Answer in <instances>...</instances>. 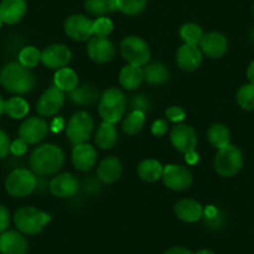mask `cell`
<instances>
[{"label":"cell","mask_w":254,"mask_h":254,"mask_svg":"<svg viewBox=\"0 0 254 254\" xmlns=\"http://www.w3.org/2000/svg\"><path fill=\"white\" fill-rule=\"evenodd\" d=\"M0 85L13 94H28L35 87V75L19 61H11L0 70Z\"/></svg>","instance_id":"cell-1"},{"label":"cell","mask_w":254,"mask_h":254,"mask_svg":"<svg viewBox=\"0 0 254 254\" xmlns=\"http://www.w3.org/2000/svg\"><path fill=\"white\" fill-rule=\"evenodd\" d=\"M65 162V155L59 146L53 143L38 146L31 152L30 167L35 175L49 176L54 175L63 168Z\"/></svg>","instance_id":"cell-2"},{"label":"cell","mask_w":254,"mask_h":254,"mask_svg":"<svg viewBox=\"0 0 254 254\" xmlns=\"http://www.w3.org/2000/svg\"><path fill=\"white\" fill-rule=\"evenodd\" d=\"M127 110V100L124 92L117 87L105 90L99 100V115L102 121L116 124Z\"/></svg>","instance_id":"cell-3"},{"label":"cell","mask_w":254,"mask_h":254,"mask_svg":"<svg viewBox=\"0 0 254 254\" xmlns=\"http://www.w3.org/2000/svg\"><path fill=\"white\" fill-rule=\"evenodd\" d=\"M14 224L25 236H36L50 222V214L33 206L19 208L14 213Z\"/></svg>","instance_id":"cell-4"},{"label":"cell","mask_w":254,"mask_h":254,"mask_svg":"<svg viewBox=\"0 0 254 254\" xmlns=\"http://www.w3.org/2000/svg\"><path fill=\"white\" fill-rule=\"evenodd\" d=\"M35 173L26 168H16L11 171L5 180V190L11 197L23 198L29 196L36 188Z\"/></svg>","instance_id":"cell-5"},{"label":"cell","mask_w":254,"mask_h":254,"mask_svg":"<svg viewBox=\"0 0 254 254\" xmlns=\"http://www.w3.org/2000/svg\"><path fill=\"white\" fill-rule=\"evenodd\" d=\"M243 167V155L237 146L231 145L217 151L214 157V170L219 176L232 177Z\"/></svg>","instance_id":"cell-6"},{"label":"cell","mask_w":254,"mask_h":254,"mask_svg":"<svg viewBox=\"0 0 254 254\" xmlns=\"http://www.w3.org/2000/svg\"><path fill=\"white\" fill-rule=\"evenodd\" d=\"M120 51L127 63L136 66H145L151 58L148 44L136 35L126 36L120 44Z\"/></svg>","instance_id":"cell-7"},{"label":"cell","mask_w":254,"mask_h":254,"mask_svg":"<svg viewBox=\"0 0 254 254\" xmlns=\"http://www.w3.org/2000/svg\"><path fill=\"white\" fill-rule=\"evenodd\" d=\"M94 119L86 111H77L70 117L66 125V136L74 145L86 143L94 131Z\"/></svg>","instance_id":"cell-8"},{"label":"cell","mask_w":254,"mask_h":254,"mask_svg":"<svg viewBox=\"0 0 254 254\" xmlns=\"http://www.w3.org/2000/svg\"><path fill=\"white\" fill-rule=\"evenodd\" d=\"M163 185L172 190H186L193 182V176L187 167L181 165H167L162 172Z\"/></svg>","instance_id":"cell-9"},{"label":"cell","mask_w":254,"mask_h":254,"mask_svg":"<svg viewBox=\"0 0 254 254\" xmlns=\"http://www.w3.org/2000/svg\"><path fill=\"white\" fill-rule=\"evenodd\" d=\"M170 141L176 150L186 155L196 150L198 138L196 131L190 125L177 124L171 130Z\"/></svg>","instance_id":"cell-10"},{"label":"cell","mask_w":254,"mask_h":254,"mask_svg":"<svg viewBox=\"0 0 254 254\" xmlns=\"http://www.w3.org/2000/svg\"><path fill=\"white\" fill-rule=\"evenodd\" d=\"M48 130L49 126L43 117H28L19 126V138L25 141L28 145H36L46 137Z\"/></svg>","instance_id":"cell-11"},{"label":"cell","mask_w":254,"mask_h":254,"mask_svg":"<svg viewBox=\"0 0 254 254\" xmlns=\"http://www.w3.org/2000/svg\"><path fill=\"white\" fill-rule=\"evenodd\" d=\"M65 104V94L54 85L41 94L36 102V111L41 117L55 116Z\"/></svg>","instance_id":"cell-12"},{"label":"cell","mask_w":254,"mask_h":254,"mask_svg":"<svg viewBox=\"0 0 254 254\" xmlns=\"http://www.w3.org/2000/svg\"><path fill=\"white\" fill-rule=\"evenodd\" d=\"M65 34L76 41L90 40L94 35V21L81 14L69 16L64 24Z\"/></svg>","instance_id":"cell-13"},{"label":"cell","mask_w":254,"mask_h":254,"mask_svg":"<svg viewBox=\"0 0 254 254\" xmlns=\"http://www.w3.org/2000/svg\"><path fill=\"white\" fill-rule=\"evenodd\" d=\"M72 53L64 44H51L41 51V63L53 70L63 69L70 64Z\"/></svg>","instance_id":"cell-14"},{"label":"cell","mask_w":254,"mask_h":254,"mask_svg":"<svg viewBox=\"0 0 254 254\" xmlns=\"http://www.w3.org/2000/svg\"><path fill=\"white\" fill-rule=\"evenodd\" d=\"M87 55L97 64H106L115 58L116 49L114 43L107 38L94 36L87 43Z\"/></svg>","instance_id":"cell-15"},{"label":"cell","mask_w":254,"mask_h":254,"mask_svg":"<svg viewBox=\"0 0 254 254\" xmlns=\"http://www.w3.org/2000/svg\"><path fill=\"white\" fill-rule=\"evenodd\" d=\"M49 190L58 198H69L75 196L79 190V181L71 173H60L49 182Z\"/></svg>","instance_id":"cell-16"},{"label":"cell","mask_w":254,"mask_h":254,"mask_svg":"<svg viewBox=\"0 0 254 254\" xmlns=\"http://www.w3.org/2000/svg\"><path fill=\"white\" fill-rule=\"evenodd\" d=\"M198 46L201 49L202 54L206 55L207 58L219 59L227 53L228 40H227L223 34L212 31V33L203 34V36L199 40Z\"/></svg>","instance_id":"cell-17"},{"label":"cell","mask_w":254,"mask_h":254,"mask_svg":"<svg viewBox=\"0 0 254 254\" xmlns=\"http://www.w3.org/2000/svg\"><path fill=\"white\" fill-rule=\"evenodd\" d=\"M202 56H203V54H202L198 45L183 44L176 54V63L181 70L190 72L198 69L202 63V59H203Z\"/></svg>","instance_id":"cell-18"},{"label":"cell","mask_w":254,"mask_h":254,"mask_svg":"<svg viewBox=\"0 0 254 254\" xmlns=\"http://www.w3.org/2000/svg\"><path fill=\"white\" fill-rule=\"evenodd\" d=\"M29 249L25 234L19 231H5L0 233L1 254H26Z\"/></svg>","instance_id":"cell-19"},{"label":"cell","mask_w":254,"mask_h":254,"mask_svg":"<svg viewBox=\"0 0 254 254\" xmlns=\"http://www.w3.org/2000/svg\"><path fill=\"white\" fill-rule=\"evenodd\" d=\"M97 160V152L95 147H92L89 143H81V145H75L71 153V161L74 167L81 172H87L95 167Z\"/></svg>","instance_id":"cell-20"},{"label":"cell","mask_w":254,"mask_h":254,"mask_svg":"<svg viewBox=\"0 0 254 254\" xmlns=\"http://www.w3.org/2000/svg\"><path fill=\"white\" fill-rule=\"evenodd\" d=\"M173 211H175L176 217L181 221L187 222V223H194L203 217L204 209L199 202L190 198H183L175 204Z\"/></svg>","instance_id":"cell-21"},{"label":"cell","mask_w":254,"mask_h":254,"mask_svg":"<svg viewBox=\"0 0 254 254\" xmlns=\"http://www.w3.org/2000/svg\"><path fill=\"white\" fill-rule=\"evenodd\" d=\"M26 13L25 0H1L0 1V19L4 24L14 25L24 18Z\"/></svg>","instance_id":"cell-22"},{"label":"cell","mask_w":254,"mask_h":254,"mask_svg":"<svg viewBox=\"0 0 254 254\" xmlns=\"http://www.w3.org/2000/svg\"><path fill=\"white\" fill-rule=\"evenodd\" d=\"M122 173V165L121 161L116 156H109L105 157L101 162L99 163L97 167V177L101 182L106 185L116 182Z\"/></svg>","instance_id":"cell-23"},{"label":"cell","mask_w":254,"mask_h":254,"mask_svg":"<svg viewBox=\"0 0 254 254\" xmlns=\"http://www.w3.org/2000/svg\"><path fill=\"white\" fill-rule=\"evenodd\" d=\"M117 141H119V133H117L115 124L102 121L95 133V143L97 147L101 150H111L116 146Z\"/></svg>","instance_id":"cell-24"},{"label":"cell","mask_w":254,"mask_h":254,"mask_svg":"<svg viewBox=\"0 0 254 254\" xmlns=\"http://www.w3.org/2000/svg\"><path fill=\"white\" fill-rule=\"evenodd\" d=\"M69 99L75 105H80V106L91 105L97 100H100L99 90L91 84L77 85L72 91L69 92Z\"/></svg>","instance_id":"cell-25"},{"label":"cell","mask_w":254,"mask_h":254,"mask_svg":"<svg viewBox=\"0 0 254 254\" xmlns=\"http://www.w3.org/2000/svg\"><path fill=\"white\" fill-rule=\"evenodd\" d=\"M143 80L151 85H163L170 79V71L165 64L156 61V63L146 64L142 69Z\"/></svg>","instance_id":"cell-26"},{"label":"cell","mask_w":254,"mask_h":254,"mask_svg":"<svg viewBox=\"0 0 254 254\" xmlns=\"http://www.w3.org/2000/svg\"><path fill=\"white\" fill-rule=\"evenodd\" d=\"M119 81L121 86L126 90H135L137 89L143 81V72L141 66L136 65H126L121 69L119 75Z\"/></svg>","instance_id":"cell-27"},{"label":"cell","mask_w":254,"mask_h":254,"mask_svg":"<svg viewBox=\"0 0 254 254\" xmlns=\"http://www.w3.org/2000/svg\"><path fill=\"white\" fill-rule=\"evenodd\" d=\"M54 85L64 92H70L79 85L77 74L70 67L56 70L54 75Z\"/></svg>","instance_id":"cell-28"},{"label":"cell","mask_w":254,"mask_h":254,"mask_svg":"<svg viewBox=\"0 0 254 254\" xmlns=\"http://www.w3.org/2000/svg\"><path fill=\"white\" fill-rule=\"evenodd\" d=\"M163 166L155 158L143 160L137 167V175L145 182H156L162 177Z\"/></svg>","instance_id":"cell-29"},{"label":"cell","mask_w":254,"mask_h":254,"mask_svg":"<svg viewBox=\"0 0 254 254\" xmlns=\"http://www.w3.org/2000/svg\"><path fill=\"white\" fill-rule=\"evenodd\" d=\"M207 138L213 147L219 150V148H223L229 145L231 132H229L228 127H226L224 125L214 124L207 131Z\"/></svg>","instance_id":"cell-30"},{"label":"cell","mask_w":254,"mask_h":254,"mask_svg":"<svg viewBox=\"0 0 254 254\" xmlns=\"http://www.w3.org/2000/svg\"><path fill=\"white\" fill-rule=\"evenodd\" d=\"M28 101L20 96H13L5 101V114L14 120L24 119L29 114Z\"/></svg>","instance_id":"cell-31"},{"label":"cell","mask_w":254,"mask_h":254,"mask_svg":"<svg viewBox=\"0 0 254 254\" xmlns=\"http://www.w3.org/2000/svg\"><path fill=\"white\" fill-rule=\"evenodd\" d=\"M146 114L141 111H131L122 122V130L127 135H137L145 126Z\"/></svg>","instance_id":"cell-32"},{"label":"cell","mask_w":254,"mask_h":254,"mask_svg":"<svg viewBox=\"0 0 254 254\" xmlns=\"http://www.w3.org/2000/svg\"><path fill=\"white\" fill-rule=\"evenodd\" d=\"M85 9L91 15L104 16L116 10V0H86Z\"/></svg>","instance_id":"cell-33"},{"label":"cell","mask_w":254,"mask_h":254,"mask_svg":"<svg viewBox=\"0 0 254 254\" xmlns=\"http://www.w3.org/2000/svg\"><path fill=\"white\" fill-rule=\"evenodd\" d=\"M180 36L185 44H190V45H198L199 40L203 36V31L202 28L197 24L187 23L185 25L181 26L180 29Z\"/></svg>","instance_id":"cell-34"},{"label":"cell","mask_w":254,"mask_h":254,"mask_svg":"<svg viewBox=\"0 0 254 254\" xmlns=\"http://www.w3.org/2000/svg\"><path fill=\"white\" fill-rule=\"evenodd\" d=\"M18 60L25 67L33 69L38 66L41 61V51L35 46H25L19 53Z\"/></svg>","instance_id":"cell-35"},{"label":"cell","mask_w":254,"mask_h":254,"mask_svg":"<svg viewBox=\"0 0 254 254\" xmlns=\"http://www.w3.org/2000/svg\"><path fill=\"white\" fill-rule=\"evenodd\" d=\"M237 102L244 110H254V84L243 85L237 91Z\"/></svg>","instance_id":"cell-36"},{"label":"cell","mask_w":254,"mask_h":254,"mask_svg":"<svg viewBox=\"0 0 254 254\" xmlns=\"http://www.w3.org/2000/svg\"><path fill=\"white\" fill-rule=\"evenodd\" d=\"M147 0H116V6L126 15H137L146 8Z\"/></svg>","instance_id":"cell-37"},{"label":"cell","mask_w":254,"mask_h":254,"mask_svg":"<svg viewBox=\"0 0 254 254\" xmlns=\"http://www.w3.org/2000/svg\"><path fill=\"white\" fill-rule=\"evenodd\" d=\"M114 30V24L106 16H100L94 21V35L107 38Z\"/></svg>","instance_id":"cell-38"},{"label":"cell","mask_w":254,"mask_h":254,"mask_svg":"<svg viewBox=\"0 0 254 254\" xmlns=\"http://www.w3.org/2000/svg\"><path fill=\"white\" fill-rule=\"evenodd\" d=\"M150 109L151 104L147 96H145V95H136V96H133L132 101H131V110L132 111H141L146 114V112L150 111Z\"/></svg>","instance_id":"cell-39"},{"label":"cell","mask_w":254,"mask_h":254,"mask_svg":"<svg viewBox=\"0 0 254 254\" xmlns=\"http://www.w3.org/2000/svg\"><path fill=\"white\" fill-rule=\"evenodd\" d=\"M166 117H167L168 121L178 124V122L185 120L186 111L180 106H170L166 110Z\"/></svg>","instance_id":"cell-40"},{"label":"cell","mask_w":254,"mask_h":254,"mask_svg":"<svg viewBox=\"0 0 254 254\" xmlns=\"http://www.w3.org/2000/svg\"><path fill=\"white\" fill-rule=\"evenodd\" d=\"M10 145L11 141L9 135L5 131L0 128V160L5 158L8 153L10 152Z\"/></svg>","instance_id":"cell-41"},{"label":"cell","mask_w":254,"mask_h":254,"mask_svg":"<svg viewBox=\"0 0 254 254\" xmlns=\"http://www.w3.org/2000/svg\"><path fill=\"white\" fill-rule=\"evenodd\" d=\"M168 130V124H167V120H156L155 122L152 124L151 126V132L152 135L157 136V137H161V136H165L166 132Z\"/></svg>","instance_id":"cell-42"},{"label":"cell","mask_w":254,"mask_h":254,"mask_svg":"<svg viewBox=\"0 0 254 254\" xmlns=\"http://www.w3.org/2000/svg\"><path fill=\"white\" fill-rule=\"evenodd\" d=\"M10 224V211L4 204H0V233L8 229Z\"/></svg>","instance_id":"cell-43"},{"label":"cell","mask_w":254,"mask_h":254,"mask_svg":"<svg viewBox=\"0 0 254 254\" xmlns=\"http://www.w3.org/2000/svg\"><path fill=\"white\" fill-rule=\"evenodd\" d=\"M26 150H28V143L21 140V138H16L11 142L10 152L14 156H23L26 152Z\"/></svg>","instance_id":"cell-44"},{"label":"cell","mask_w":254,"mask_h":254,"mask_svg":"<svg viewBox=\"0 0 254 254\" xmlns=\"http://www.w3.org/2000/svg\"><path fill=\"white\" fill-rule=\"evenodd\" d=\"M223 223V216L221 213H217V216H214L213 218H206V224L207 226L212 227H221Z\"/></svg>","instance_id":"cell-45"},{"label":"cell","mask_w":254,"mask_h":254,"mask_svg":"<svg viewBox=\"0 0 254 254\" xmlns=\"http://www.w3.org/2000/svg\"><path fill=\"white\" fill-rule=\"evenodd\" d=\"M165 254H193L188 248L185 247H172V248L167 249Z\"/></svg>","instance_id":"cell-46"},{"label":"cell","mask_w":254,"mask_h":254,"mask_svg":"<svg viewBox=\"0 0 254 254\" xmlns=\"http://www.w3.org/2000/svg\"><path fill=\"white\" fill-rule=\"evenodd\" d=\"M186 161H187V163H190V165H194V163L198 161V153H196V151L186 153Z\"/></svg>","instance_id":"cell-47"},{"label":"cell","mask_w":254,"mask_h":254,"mask_svg":"<svg viewBox=\"0 0 254 254\" xmlns=\"http://www.w3.org/2000/svg\"><path fill=\"white\" fill-rule=\"evenodd\" d=\"M247 77L251 81V84H254V61L248 66V70H247Z\"/></svg>","instance_id":"cell-48"},{"label":"cell","mask_w":254,"mask_h":254,"mask_svg":"<svg viewBox=\"0 0 254 254\" xmlns=\"http://www.w3.org/2000/svg\"><path fill=\"white\" fill-rule=\"evenodd\" d=\"M4 114H5V100L0 95V117L3 116Z\"/></svg>","instance_id":"cell-49"},{"label":"cell","mask_w":254,"mask_h":254,"mask_svg":"<svg viewBox=\"0 0 254 254\" xmlns=\"http://www.w3.org/2000/svg\"><path fill=\"white\" fill-rule=\"evenodd\" d=\"M194 254H216V252H213L212 249H201Z\"/></svg>","instance_id":"cell-50"},{"label":"cell","mask_w":254,"mask_h":254,"mask_svg":"<svg viewBox=\"0 0 254 254\" xmlns=\"http://www.w3.org/2000/svg\"><path fill=\"white\" fill-rule=\"evenodd\" d=\"M251 38H252V40H253V43H254V28H253V30H252V33H251Z\"/></svg>","instance_id":"cell-51"},{"label":"cell","mask_w":254,"mask_h":254,"mask_svg":"<svg viewBox=\"0 0 254 254\" xmlns=\"http://www.w3.org/2000/svg\"><path fill=\"white\" fill-rule=\"evenodd\" d=\"M1 25H3V21H1V19H0V29H1Z\"/></svg>","instance_id":"cell-52"},{"label":"cell","mask_w":254,"mask_h":254,"mask_svg":"<svg viewBox=\"0 0 254 254\" xmlns=\"http://www.w3.org/2000/svg\"><path fill=\"white\" fill-rule=\"evenodd\" d=\"M253 14H254V6H253Z\"/></svg>","instance_id":"cell-53"}]
</instances>
